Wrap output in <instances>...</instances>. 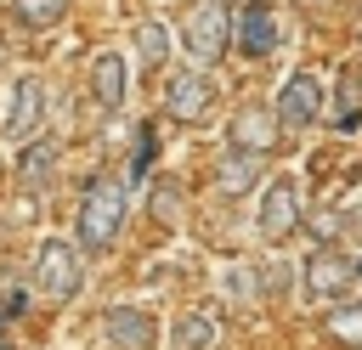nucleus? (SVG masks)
<instances>
[{"mask_svg": "<svg viewBox=\"0 0 362 350\" xmlns=\"http://www.w3.org/2000/svg\"><path fill=\"white\" fill-rule=\"evenodd\" d=\"M124 203H130V192H124L119 175H96V181L85 186V198H79V220H74V237H79L85 254L113 248V237H119V226H124Z\"/></svg>", "mask_w": 362, "mask_h": 350, "instance_id": "obj_1", "label": "nucleus"}, {"mask_svg": "<svg viewBox=\"0 0 362 350\" xmlns=\"http://www.w3.org/2000/svg\"><path fill=\"white\" fill-rule=\"evenodd\" d=\"M79 282H85V271H79V248L62 243V237H45L40 254H34V294L51 299V305H62V299L79 294Z\"/></svg>", "mask_w": 362, "mask_h": 350, "instance_id": "obj_2", "label": "nucleus"}, {"mask_svg": "<svg viewBox=\"0 0 362 350\" xmlns=\"http://www.w3.org/2000/svg\"><path fill=\"white\" fill-rule=\"evenodd\" d=\"M232 45V6L226 0H198L192 17H187V51L198 56V68L221 62Z\"/></svg>", "mask_w": 362, "mask_h": 350, "instance_id": "obj_3", "label": "nucleus"}, {"mask_svg": "<svg viewBox=\"0 0 362 350\" xmlns=\"http://www.w3.org/2000/svg\"><path fill=\"white\" fill-rule=\"evenodd\" d=\"M300 220H305L300 181H294V175H277V181L260 192V237H266V243H288Z\"/></svg>", "mask_w": 362, "mask_h": 350, "instance_id": "obj_4", "label": "nucleus"}, {"mask_svg": "<svg viewBox=\"0 0 362 350\" xmlns=\"http://www.w3.org/2000/svg\"><path fill=\"white\" fill-rule=\"evenodd\" d=\"M322 85H317V73H288L283 79V90H277V130H311L317 119H322Z\"/></svg>", "mask_w": 362, "mask_h": 350, "instance_id": "obj_5", "label": "nucleus"}, {"mask_svg": "<svg viewBox=\"0 0 362 350\" xmlns=\"http://www.w3.org/2000/svg\"><path fill=\"white\" fill-rule=\"evenodd\" d=\"M164 107H170V119H181V124H204V119L215 113V85H209V73H204V68H181V73L170 79V90H164Z\"/></svg>", "mask_w": 362, "mask_h": 350, "instance_id": "obj_6", "label": "nucleus"}, {"mask_svg": "<svg viewBox=\"0 0 362 350\" xmlns=\"http://www.w3.org/2000/svg\"><path fill=\"white\" fill-rule=\"evenodd\" d=\"M232 45L243 56H272L277 51V17H272L266 0H249V6L232 11Z\"/></svg>", "mask_w": 362, "mask_h": 350, "instance_id": "obj_7", "label": "nucleus"}, {"mask_svg": "<svg viewBox=\"0 0 362 350\" xmlns=\"http://www.w3.org/2000/svg\"><path fill=\"white\" fill-rule=\"evenodd\" d=\"M351 277H356V260H345L339 248H317V254L300 265V282H305L311 299H339V294L351 288Z\"/></svg>", "mask_w": 362, "mask_h": 350, "instance_id": "obj_8", "label": "nucleus"}, {"mask_svg": "<svg viewBox=\"0 0 362 350\" xmlns=\"http://www.w3.org/2000/svg\"><path fill=\"white\" fill-rule=\"evenodd\" d=\"M226 147H238V152H255V158H266L272 147H277V113L272 107H238L232 113V124H226Z\"/></svg>", "mask_w": 362, "mask_h": 350, "instance_id": "obj_9", "label": "nucleus"}, {"mask_svg": "<svg viewBox=\"0 0 362 350\" xmlns=\"http://www.w3.org/2000/svg\"><path fill=\"white\" fill-rule=\"evenodd\" d=\"M102 327H107L113 350H153V339H158V322L147 310H136V305H113L102 316Z\"/></svg>", "mask_w": 362, "mask_h": 350, "instance_id": "obj_10", "label": "nucleus"}, {"mask_svg": "<svg viewBox=\"0 0 362 350\" xmlns=\"http://www.w3.org/2000/svg\"><path fill=\"white\" fill-rule=\"evenodd\" d=\"M40 113H45V79L40 73H23L17 85H11V107H6V135L11 141H23L34 124H40Z\"/></svg>", "mask_w": 362, "mask_h": 350, "instance_id": "obj_11", "label": "nucleus"}, {"mask_svg": "<svg viewBox=\"0 0 362 350\" xmlns=\"http://www.w3.org/2000/svg\"><path fill=\"white\" fill-rule=\"evenodd\" d=\"M90 90H96V107L102 113H119L124 107V56L119 51H102L90 62Z\"/></svg>", "mask_w": 362, "mask_h": 350, "instance_id": "obj_12", "label": "nucleus"}, {"mask_svg": "<svg viewBox=\"0 0 362 350\" xmlns=\"http://www.w3.org/2000/svg\"><path fill=\"white\" fill-rule=\"evenodd\" d=\"M255 181H260V158H255V152L226 147V158H221V169H215V186H221L226 198H243Z\"/></svg>", "mask_w": 362, "mask_h": 350, "instance_id": "obj_13", "label": "nucleus"}, {"mask_svg": "<svg viewBox=\"0 0 362 350\" xmlns=\"http://www.w3.org/2000/svg\"><path fill=\"white\" fill-rule=\"evenodd\" d=\"M322 119H328L334 130H356V124H362V79H339L334 96L322 102Z\"/></svg>", "mask_w": 362, "mask_h": 350, "instance_id": "obj_14", "label": "nucleus"}, {"mask_svg": "<svg viewBox=\"0 0 362 350\" xmlns=\"http://www.w3.org/2000/svg\"><path fill=\"white\" fill-rule=\"evenodd\" d=\"M322 333L345 350H362V299H339L328 316H322Z\"/></svg>", "mask_w": 362, "mask_h": 350, "instance_id": "obj_15", "label": "nucleus"}, {"mask_svg": "<svg viewBox=\"0 0 362 350\" xmlns=\"http://www.w3.org/2000/svg\"><path fill=\"white\" fill-rule=\"evenodd\" d=\"M215 344H221L215 310H187L181 327H175V350H215Z\"/></svg>", "mask_w": 362, "mask_h": 350, "instance_id": "obj_16", "label": "nucleus"}, {"mask_svg": "<svg viewBox=\"0 0 362 350\" xmlns=\"http://www.w3.org/2000/svg\"><path fill=\"white\" fill-rule=\"evenodd\" d=\"M11 6V17L17 23H28V28H51V23H62L68 17V6L74 0H6Z\"/></svg>", "mask_w": 362, "mask_h": 350, "instance_id": "obj_17", "label": "nucleus"}, {"mask_svg": "<svg viewBox=\"0 0 362 350\" xmlns=\"http://www.w3.org/2000/svg\"><path fill=\"white\" fill-rule=\"evenodd\" d=\"M136 51H141V62L147 68H164L170 62V34H164V23H136Z\"/></svg>", "mask_w": 362, "mask_h": 350, "instance_id": "obj_18", "label": "nucleus"}, {"mask_svg": "<svg viewBox=\"0 0 362 350\" xmlns=\"http://www.w3.org/2000/svg\"><path fill=\"white\" fill-rule=\"evenodd\" d=\"M226 299H232V305L260 299V271H255V265H232V271H226Z\"/></svg>", "mask_w": 362, "mask_h": 350, "instance_id": "obj_19", "label": "nucleus"}, {"mask_svg": "<svg viewBox=\"0 0 362 350\" xmlns=\"http://www.w3.org/2000/svg\"><path fill=\"white\" fill-rule=\"evenodd\" d=\"M45 169H51V141H34V147L23 152V186H34Z\"/></svg>", "mask_w": 362, "mask_h": 350, "instance_id": "obj_20", "label": "nucleus"}, {"mask_svg": "<svg viewBox=\"0 0 362 350\" xmlns=\"http://www.w3.org/2000/svg\"><path fill=\"white\" fill-rule=\"evenodd\" d=\"M147 164H153V124H141V141H136V164H130V175L141 181V175H147Z\"/></svg>", "mask_w": 362, "mask_h": 350, "instance_id": "obj_21", "label": "nucleus"}, {"mask_svg": "<svg viewBox=\"0 0 362 350\" xmlns=\"http://www.w3.org/2000/svg\"><path fill=\"white\" fill-rule=\"evenodd\" d=\"M6 316H11V305H0V327H6Z\"/></svg>", "mask_w": 362, "mask_h": 350, "instance_id": "obj_22", "label": "nucleus"}, {"mask_svg": "<svg viewBox=\"0 0 362 350\" xmlns=\"http://www.w3.org/2000/svg\"><path fill=\"white\" fill-rule=\"evenodd\" d=\"M0 350H6V344H0Z\"/></svg>", "mask_w": 362, "mask_h": 350, "instance_id": "obj_23", "label": "nucleus"}]
</instances>
